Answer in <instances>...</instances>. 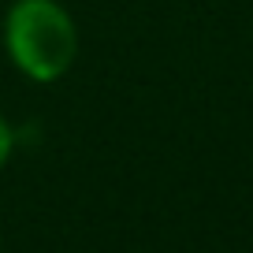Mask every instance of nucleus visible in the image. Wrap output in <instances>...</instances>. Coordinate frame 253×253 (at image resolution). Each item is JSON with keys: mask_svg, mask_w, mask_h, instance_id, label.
<instances>
[{"mask_svg": "<svg viewBox=\"0 0 253 253\" xmlns=\"http://www.w3.org/2000/svg\"><path fill=\"white\" fill-rule=\"evenodd\" d=\"M8 60L34 82H56L79 56V26L60 0H15L4 19Z\"/></svg>", "mask_w": 253, "mask_h": 253, "instance_id": "nucleus-1", "label": "nucleus"}, {"mask_svg": "<svg viewBox=\"0 0 253 253\" xmlns=\"http://www.w3.org/2000/svg\"><path fill=\"white\" fill-rule=\"evenodd\" d=\"M11 149H15V130H11V126H8V119L0 116V168L8 164Z\"/></svg>", "mask_w": 253, "mask_h": 253, "instance_id": "nucleus-2", "label": "nucleus"}]
</instances>
